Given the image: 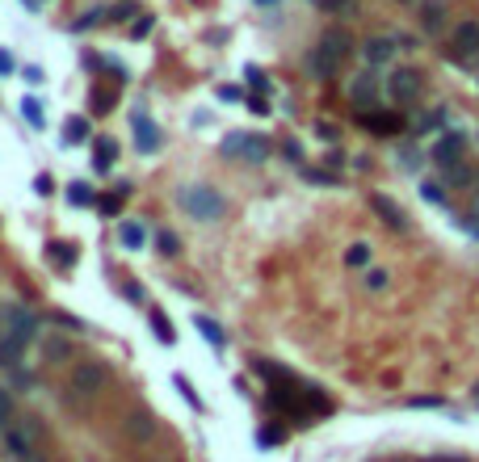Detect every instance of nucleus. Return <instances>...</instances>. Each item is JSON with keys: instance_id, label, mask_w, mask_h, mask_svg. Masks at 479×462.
Instances as JSON below:
<instances>
[{"instance_id": "nucleus-16", "label": "nucleus", "mask_w": 479, "mask_h": 462, "mask_svg": "<svg viewBox=\"0 0 479 462\" xmlns=\"http://www.w3.org/2000/svg\"><path fill=\"white\" fill-rule=\"evenodd\" d=\"M118 244H122L126 252H139V248L147 244V231H143V223H135V219H130V223H122V227H118Z\"/></svg>"}, {"instance_id": "nucleus-17", "label": "nucleus", "mask_w": 479, "mask_h": 462, "mask_svg": "<svg viewBox=\"0 0 479 462\" xmlns=\"http://www.w3.org/2000/svg\"><path fill=\"white\" fill-rule=\"evenodd\" d=\"M114 164H118V143H114V139H101L97 151H93V168H97V172H109Z\"/></svg>"}, {"instance_id": "nucleus-3", "label": "nucleus", "mask_w": 479, "mask_h": 462, "mask_svg": "<svg viewBox=\"0 0 479 462\" xmlns=\"http://www.w3.org/2000/svg\"><path fill=\"white\" fill-rule=\"evenodd\" d=\"M0 433H4V450H8V458H13V462L29 458V454L38 450V433H34L29 421H8Z\"/></svg>"}, {"instance_id": "nucleus-25", "label": "nucleus", "mask_w": 479, "mask_h": 462, "mask_svg": "<svg viewBox=\"0 0 479 462\" xmlns=\"http://www.w3.org/2000/svg\"><path fill=\"white\" fill-rule=\"evenodd\" d=\"M67 202L72 206H93V189L84 181H76V185H67Z\"/></svg>"}, {"instance_id": "nucleus-38", "label": "nucleus", "mask_w": 479, "mask_h": 462, "mask_svg": "<svg viewBox=\"0 0 479 462\" xmlns=\"http://www.w3.org/2000/svg\"><path fill=\"white\" fill-rule=\"evenodd\" d=\"M13 387H17V391H29V374H25V370H13Z\"/></svg>"}, {"instance_id": "nucleus-2", "label": "nucleus", "mask_w": 479, "mask_h": 462, "mask_svg": "<svg viewBox=\"0 0 479 462\" xmlns=\"http://www.w3.org/2000/svg\"><path fill=\"white\" fill-rule=\"evenodd\" d=\"M181 210L189 215V219H198V223H219L223 215H227V198L215 189V185H206V181H194V185H181Z\"/></svg>"}, {"instance_id": "nucleus-40", "label": "nucleus", "mask_w": 479, "mask_h": 462, "mask_svg": "<svg viewBox=\"0 0 479 462\" xmlns=\"http://www.w3.org/2000/svg\"><path fill=\"white\" fill-rule=\"evenodd\" d=\"M412 408H442V400H433V395H421V400H412Z\"/></svg>"}, {"instance_id": "nucleus-12", "label": "nucleus", "mask_w": 479, "mask_h": 462, "mask_svg": "<svg viewBox=\"0 0 479 462\" xmlns=\"http://www.w3.org/2000/svg\"><path fill=\"white\" fill-rule=\"evenodd\" d=\"M25 337H17V332H4L0 337V366L4 370H21V362H25Z\"/></svg>"}, {"instance_id": "nucleus-19", "label": "nucleus", "mask_w": 479, "mask_h": 462, "mask_svg": "<svg viewBox=\"0 0 479 462\" xmlns=\"http://www.w3.org/2000/svg\"><path fill=\"white\" fill-rule=\"evenodd\" d=\"M126 433H130V437H151V433H156V421H151L147 412H130Z\"/></svg>"}, {"instance_id": "nucleus-41", "label": "nucleus", "mask_w": 479, "mask_h": 462, "mask_svg": "<svg viewBox=\"0 0 479 462\" xmlns=\"http://www.w3.org/2000/svg\"><path fill=\"white\" fill-rule=\"evenodd\" d=\"M450 185H467V172L463 168H450Z\"/></svg>"}, {"instance_id": "nucleus-26", "label": "nucleus", "mask_w": 479, "mask_h": 462, "mask_svg": "<svg viewBox=\"0 0 479 462\" xmlns=\"http://www.w3.org/2000/svg\"><path fill=\"white\" fill-rule=\"evenodd\" d=\"M151 332H156V337H160L164 345H177V332L168 328V320H164L160 311H151Z\"/></svg>"}, {"instance_id": "nucleus-5", "label": "nucleus", "mask_w": 479, "mask_h": 462, "mask_svg": "<svg viewBox=\"0 0 479 462\" xmlns=\"http://www.w3.org/2000/svg\"><path fill=\"white\" fill-rule=\"evenodd\" d=\"M105 383H109V370H105L101 362H80V366L72 370V391L84 395V400H93Z\"/></svg>"}, {"instance_id": "nucleus-6", "label": "nucleus", "mask_w": 479, "mask_h": 462, "mask_svg": "<svg viewBox=\"0 0 479 462\" xmlns=\"http://www.w3.org/2000/svg\"><path fill=\"white\" fill-rule=\"evenodd\" d=\"M345 93H349V101H353L358 109H375V105H379V76H375V72H358Z\"/></svg>"}, {"instance_id": "nucleus-35", "label": "nucleus", "mask_w": 479, "mask_h": 462, "mask_svg": "<svg viewBox=\"0 0 479 462\" xmlns=\"http://www.w3.org/2000/svg\"><path fill=\"white\" fill-rule=\"evenodd\" d=\"M130 13H135V4H130V0H126V4H118V8H109V13H105V17H109V21H126V17H130Z\"/></svg>"}, {"instance_id": "nucleus-31", "label": "nucleus", "mask_w": 479, "mask_h": 462, "mask_svg": "<svg viewBox=\"0 0 479 462\" xmlns=\"http://www.w3.org/2000/svg\"><path fill=\"white\" fill-rule=\"evenodd\" d=\"M8 421H13V395H8V391L0 387V429H4Z\"/></svg>"}, {"instance_id": "nucleus-28", "label": "nucleus", "mask_w": 479, "mask_h": 462, "mask_svg": "<svg viewBox=\"0 0 479 462\" xmlns=\"http://www.w3.org/2000/svg\"><path fill=\"white\" fill-rule=\"evenodd\" d=\"M156 244H160V252H164V257H177V252H181V240H177L173 231H160V236H156Z\"/></svg>"}, {"instance_id": "nucleus-21", "label": "nucleus", "mask_w": 479, "mask_h": 462, "mask_svg": "<svg viewBox=\"0 0 479 462\" xmlns=\"http://www.w3.org/2000/svg\"><path fill=\"white\" fill-rule=\"evenodd\" d=\"M370 257H375V248H370L366 240H358V244H349V252H345V261H349L353 269H366V265H370Z\"/></svg>"}, {"instance_id": "nucleus-29", "label": "nucleus", "mask_w": 479, "mask_h": 462, "mask_svg": "<svg viewBox=\"0 0 479 462\" xmlns=\"http://www.w3.org/2000/svg\"><path fill=\"white\" fill-rule=\"evenodd\" d=\"M303 177H307L311 185H337V177H332V172H324V168H303Z\"/></svg>"}, {"instance_id": "nucleus-20", "label": "nucleus", "mask_w": 479, "mask_h": 462, "mask_svg": "<svg viewBox=\"0 0 479 462\" xmlns=\"http://www.w3.org/2000/svg\"><path fill=\"white\" fill-rule=\"evenodd\" d=\"M46 257H50V265L67 269V265H76V244H50V248H46Z\"/></svg>"}, {"instance_id": "nucleus-4", "label": "nucleus", "mask_w": 479, "mask_h": 462, "mask_svg": "<svg viewBox=\"0 0 479 462\" xmlns=\"http://www.w3.org/2000/svg\"><path fill=\"white\" fill-rule=\"evenodd\" d=\"M223 151L227 156H240L248 164H265L269 160V139H261V135H227L223 139Z\"/></svg>"}, {"instance_id": "nucleus-8", "label": "nucleus", "mask_w": 479, "mask_h": 462, "mask_svg": "<svg viewBox=\"0 0 479 462\" xmlns=\"http://www.w3.org/2000/svg\"><path fill=\"white\" fill-rule=\"evenodd\" d=\"M370 206H375V215H379L391 231H408V215L400 210L396 198H387V193H370Z\"/></svg>"}, {"instance_id": "nucleus-9", "label": "nucleus", "mask_w": 479, "mask_h": 462, "mask_svg": "<svg viewBox=\"0 0 479 462\" xmlns=\"http://www.w3.org/2000/svg\"><path fill=\"white\" fill-rule=\"evenodd\" d=\"M4 324H8V332H17V337H25V341L38 337V315H34L29 307H21V303H13V307L4 311Z\"/></svg>"}, {"instance_id": "nucleus-27", "label": "nucleus", "mask_w": 479, "mask_h": 462, "mask_svg": "<svg viewBox=\"0 0 479 462\" xmlns=\"http://www.w3.org/2000/svg\"><path fill=\"white\" fill-rule=\"evenodd\" d=\"M421 193H425V202H433V206H446V202H450V198H446V189H442V185H433V181H425V185H421Z\"/></svg>"}, {"instance_id": "nucleus-39", "label": "nucleus", "mask_w": 479, "mask_h": 462, "mask_svg": "<svg viewBox=\"0 0 479 462\" xmlns=\"http://www.w3.org/2000/svg\"><path fill=\"white\" fill-rule=\"evenodd\" d=\"M248 80H252V88H265V84H269V80L261 76V67H248Z\"/></svg>"}, {"instance_id": "nucleus-24", "label": "nucleus", "mask_w": 479, "mask_h": 462, "mask_svg": "<svg viewBox=\"0 0 479 462\" xmlns=\"http://www.w3.org/2000/svg\"><path fill=\"white\" fill-rule=\"evenodd\" d=\"M63 135H67V143H80V139H88V118H67Z\"/></svg>"}, {"instance_id": "nucleus-1", "label": "nucleus", "mask_w": 479, "mask_h": 462, "mask_svg": "<svg viewBox=\"0 0 479 462\" xmlns=\"http://www.w3.org/2000/svg\"><path fill=\"white\" fill-rule=\"evenodd\" d=\"M349 46H353V38H349L345 29H328V34L307 50V76H316V80H332V76L341 72Z\"/></svg>"}, {"instance_id": "nucleus-30", "label": "nucleus", "mask_w": 479, "mask_h": 462, "mask_svg": "<svg viewBox=\"0 0 479 462\" xmlns=\"http://www.w3.org/2000/svg\"><path fill=\"white\" fill-rule=\"evenodd\" d=\"M101 13H105V8H88V13H84V17H80L76 25H72V29H76V34H80V29H93V25L101 21Z\"/></svg>"}, {"instance_id": "nucleus-15", "label": "nucleus", "mask_w": 479, "mask_h": 462, "mask_svg": "<svg viewBox=\"0 0 479 462\" xmlns=\"http://www.w3.org/2000/svg\"><path fill=\"white\" fill-rule=\"evenodd\" d=\"M450 42H454V50H459V55H475V50H479V21H475V17H471V21H463V25L454 29V38H450Z\"/></svg>"}, {"instance_id": "nucleus-34", "label": "nucleus", "mask_w": 479, "mask_h": 462, "mask_svg": "<svg viewBox=\"0 0 479 462\" xmlns=\"http://www.w3.org/2000/svg\"><path fill=\"white\" fill-rule=\"evenodd\" d=\"M46 358H50V362H63V358H67V341H59V337H55V341L46 345Z\"/></svg>"}, {"instance_id": "nucleus-7", "label": "nucleus", "mask_w": 479, "mask_h": 462, "mask_svg": "<svg viewBox=\"0 0 479 462\" xmlns=\"http://www.w3.org/2000/svg\"><path fill=\"white\" fill-rule=\"evenodd\" d=\"M130 130H135L139 151H160V126H156L143 109H135V114H130Z\"/></svg>"}, {"instance_id": "nucleus-32", "label": "nucleus", "mask_w": 479, "mask_h": 462, "mask_svg": "<svg viewBox=\"0 0 479 462\" xmlns=\"http://www.w3.org/2000/svg\"><path fill=\"white\" fill-rule=\"evenodd\" d=\"M151 25H156V17L147 13V17H139L135 25H130V38H143V34H151Z\"/></svg>"}, {"instance_id": "nucleus-45", "label": "nucleus", "mask_w": 479, "mask_h": 462, "mask_svg": "<svg viewBox=\"0 0 479 462\" xmlns=\"http://www.w3.org/2000/svg\"><path fill=\"white\" fill-rule=\"evenodd\" d=\"M400 462H408V458H400Z\"/></svg>"}, {"instance_id": "nucleus-14", "label": "nucleus", "mask_w": 479, "mask_h": 462, "mask_svg": "<svg viewBox=\"0 0 479 462\" xmlns=\"http://www.w3.org/2000/svg\"><path fill=\"white\" fill-rule=\"evenodd\" d=\"M362 50H366V63H370V67H383V63H391V59H396L400 42H396V38H370Z\"/></svg>"}, {"instance_id": "nucleus-11", "label": "nucleus", "mask_w": 479, "mask_h": 462, "mask_svg": "<svg viewBox=\"0 0 479 462\" xmlns=\"http://www.w3.org/2000/svg\"><path fill=\"white\" fill-rule=\"evenodd\" d=\"M463 147H467V135H463V130H450L446 139H438V143H433V160H438L442 168H450V164L463 156Z\"/></svg>"}, {"instance_id": "nucleus-13", "label": "nucleus", "mask_w": 479, "mask_h": 462, "mask_svg": "<svg viewBox=\"0 0 479 462\" xmlns=\"http://www.w3.org/2000/svg\"><path fill=\"white\" fill-rule=\"evenodd\" d=\"M387 88H391V97H396V101H417L425 84H421V76H417V72H396Z\"/></svg>"}, {"instance_id": "nucleus-18", "label": "nucleus", "mask_w": 479, "mask_h": 462, "mask_svg": "<svg viewBox=\"0 0 479 462\" xmlns=\"http://www.w3.org/2000/svg\"><path fill=\"white\" fill-rule=\"evenodd\" d=\"M194 328H198V332H202V337H206L215 349H223V345H227V332H223V328H219L210 315H194Z\"/></svg>"}, {"instance_id": "nucleus-22", "label": "nucleus", "mask_w": 479, "mask_h": 462, "mask_svg": "<svg viewBox=\"0 0 479 462\" xmlns=\"http://www.w3.org/2000/svg\"><path fill=\"white\" fill-rule=\"evenodd\" d=\"M126 193H130V185L122 181V185H118L109 198H101V215H118V210H122V198H126Z\"/></svg>"}, {"instance_id": "nucleus-37", "label": "nucleus", "mask_w": 479, "mask_h": 462, "mask_svg": "<svg viewBox=\"0 0 479 462\" xmlns=\"http://www.w3.org/2000/svg\"><path fill=\"white\" fill-rule=\"evenodd\" d=\"M173 383H177V391H181V395H185V400H189V404H194V408H198V395H194V387H189V383H185V379H181V374H177V379H173Z\"/></svg>"}, {"instance_id": "nucleus-44", "label": "nucleus", "mask_w": 479, "mask_h": 462, "mask_svg": "<svg viewBox=\"0 0 479 462\" xmlns=\"http://www.w3.org/2000/svg\"><path fill=\"white\" fill-rule=\"evenodd\" d=\"M257 4H278V0H257Z\"/></svg>"}, {"instance_id": "nucleus-43", "label": "nucleus", "mask_w": 479, "mask_h": 462, "mask_svg": "<svg viewBox=\"0 0 479 462\" xmlns=\"http://www.w3.org/2000/svg\"><path fill=\"white\" fill-rule=\"evenodd\" d=\"M21 462H46V458H42V454H38V450H34V454H29V458H21Z\"/></svg>"}, {"instance_id": "nucleus-10", "label": "nucleus", "mask_w": 479, "mask_h": 462, "mask_svg": "<svg viewBox=\"0 0 479 462\" xmlns=\"http://www.w3.org/2000/svg\"><path fill=\"white\" fill-rule=\"evenodd\" d=\"M362 126L375 130V135H400L404 130V118L400 114H387V109H366L362 114Z\"/></svg>"}, {"instance_id": "nucleus-23", "label": "nucleus", "mask_w": 479, "mask_h": 462, "mask_svg": "<svg viewBox=\"0 0 479 462\" xmlns=\"http://www.w3.org/2000/svg\"><path fill=\"white\" fill-rule=\"evenodd\" d=\"M21 114H25V122H29V126H38V130L46 126V118H42V105H38L34 97H25V101H21Z\"/></svg>"}, {"instance_id": "nucleus-42", "label": "nucleus", "mask_w": 479, "mask_h": 462, "mask_svg": "<svg viewBox=\"0 0 479 462\" xmlns=\"http://www.w3.org/2000/svg\"><path fill=\"white\" fill-rule=\"evenodd\" d=\"M0 72H13V59L8 55H0Z\"/></svg>"}, {"instance_id": "nucleus-36", "label": "nucleus", "mask_w": 479, "mask_h": 462, "mask_svg": "<svg viewBox=\"0 0 479 462\" xmlns=\"http://www.w3.org/2000/svg\"><path fill=\"white\" fill-rule=\"evenodd\" d=\"M282 437H286L282 429H261V437H257V442H261V446H278Z\"/></svg>"}, {"instance_id": "nucleus-33", "label": "nucleus", "mask_w": 479, "mask_h": 462, "mask_svg": "<svg viewBox=\"0 0 479 462\" xmlns=\"http://www.w3.org/2000/svg\"><path fill=\"white\" fill-rule=\"evenodd\" d=\"M366 286L370 290H383L387 286V269H366Z\"/></svg>"}]
</instances>
